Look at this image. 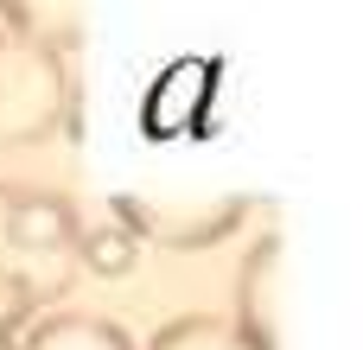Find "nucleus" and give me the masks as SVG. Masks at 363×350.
I'll list each match as a JSON object with an SVG mask.
<instances>
[{
    "label": "nucleus",
    "mask_w": 363,
    "mask_h": 350,
    "mask_svg": "<svg viewBox=\"0 0 363 350\" xmlns=\"http://www.w3.org/2000/svg\"><path fill=\"white\" fill-rule=\"evenodd\" d=\"M70 121H77L70 57L0 26V147H38Z\"/></svg>",
    "instance_id": "f257e3e1"
},
{
    "label": "nucleus",
    "mask_w": 363,
    "mask_h": 350,
    "mask_svg": "<svg viewBox=\"0 0 363 350\" xmlns=\"http://www.w3.org/2000/svg\"><path fill=\"white\" fill-rule=\"evenodd\" d=\"M115 223H128L134 236L147 242H166V249H211L223 242L236 223H242V198H153V191H115L108 198Z\"/></svg>",
    "instance_id": "f03ea898"
},
{
    "label": "nucleus",
    "mask_w": 363,
    "mask_h": 350,
    "mask_svg": "<svg viewBox=\"0 0 363 350\" xmlns=\"http://www.w3.org/2000/svg\"><path fill=\"white\" fill-rule=\"evenodd\" d=\"M236 325L262 350H274V332H281V236H262L249 249L242 281H236Z\"/></svg>",
    "instance_id": "7ed1b4c3"
},
{
    "label": "nucleus",
    "mask_w": 363,
    "mask_h": 350,
    "mask_svg": "<svg viewBox=\"0 0 363 350\" xmlns=\"http://www.w3.org/2000/svg\"><path fill=\"white\" fill-rule=\"evenodd\" d=\"M19 350H140V344L102 312H45V319H32Z\"/></svg>",
    "instance_id": "20e7f679"
},
{
    "label": "nucleus",
    "mask_w": 363,
    "mask_h": 350,
    "mask_svg": "<svg viewBox=\"0 0 363 350\" xmlns=\"http://www.w3.org/2000/svg\"><path fill=\"white\" fill-rule=\"evenodd\" d=\"M147 350H262L236 319H217V312H185L172 325H160Z\"/></svg>",
    "instance_id": "39448f33"
},
{
    "label": "nucleus",
    "mask_w": 363,
    "mask_h": 350,
    "mask_svg": "<svg viewBox=\"0 0 363 350\" xmlns=\"http://www.w3.org/2000/svg\"><path fill=\"white\" fill-rule=\"evenodd\" d=\"M0 26L32 38V45H45V51H64V57L83 38V13H70V6H19L13 0V6H0Z\"/></svg>",
    "instance_id": "423d86ee"
},
{
    "label": "nucleus",
    "mask_w": 363,
    "mask_h": 350,
    "mask_svg": "<svg viewBox=\"0 0 363 350\" xmlns=\"http://www.w3.org/2000/svg\"><path fill=\"white\" fill-rule=\"evenodd\" d=\"M134 255H140V236H134L128 223H115V217L77 236V261H83L89 274H102V281H121V274H134Z\"/></svg>",
    "instance_id": "0eeeda50"
},
{
    "label": "nucleus",
    "mask_w": 363,
    "mask_h": 350,
    "mask_svg": "<svg viewBox=\"0 0 363 350\" xmlns=\"http://www.w3.org/2000/svg\"><path fill=\"white\" fill-rule=\"evenodd\" d=\"M0 350H19V338H13V332H6V325H0Z\"/></svg>",
    "instance_id": "6e6552de"
}]
</instances>
